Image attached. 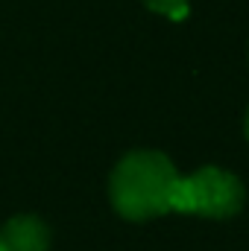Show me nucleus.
<instances>
[{
  "instance_id": "7ed1b4c3",
  "label": "nucleus",
  "mask_w": 249,
  "mask_h": 251,
  "mask_svg": "<svg viewBox=\"0 0 249 251\" xmlns=\"http://www.w3.org/2000/svg\"><path fill=\"white\" fill-rule=\"evenodd\" d=\"M0 240L6 243L9 251H47L50 249V228L32 213H18L3 225Z\"/></svg>"
},
{
  "instance_id": "423d86ee",
  "label": "nucleus",
  "mask_w": 249,
  "mask_h": 251,
  "mask_svg": "<svg viewBox=\"0 0 249 251\" xmlns=\"http://www.w3.org/2000/svg\"><path fill=\"white\" fill-rule=\"evenodd\" d=\"M0 251H9V249H6V243H3V240H0Z\"/></svg>"
},
{
  "instance_id": "20e7f679",
  "label": "nucleus",
  "mask_w": 249,
  "mask_h": 251,
  "mask_svg": "<svg viewBox=\"0 0 249 251\" xmlns=\"http://www.w3.org/2000/svg\"><path fill=\"white\" fill-rule=\"evenodd\" d=\"M153 12L167 15L170 21H182L187 15V0H144Z\"/></svg>"
},
{
  "instance_id": "f03ea898",
  "label": "nucleus",
  "mask_w": 249,
  "mask_h": 251,
  "mask_svg": "<svg viewBox=\"0 0 249 251\" xmlns=\"http://www.w3.org/2000/svg\"><path fill=\"white\" fill-rule=\"evenodd\" d=\"M244 184L238 176L220 167H202L193 176H179L170 210L185 216H205V219H229L244 207Z\"/></svg>"
},
{
  "instance_id": "f257e3e1",
  "label": "nucleus",
  "mask_w": 249,
  "mask_h": 251,
  "mask_svg": "<svg viewBox=\"0 0 249 251\" xmlns=\"http://www.w3.org/2000/svg\"><path fill=\"white\" fill-rule=\"evenodd\" d=\"M179 181L173 161L156 149L124 155L109 178L112 207L129 222H147L170 213V199Z\"/></svg>"
},
{
  "instance_id": "39448f33",
  "label": "nucleus",
  "mask_w": 249,
  "mask_h": 251,
  "mask_svg": "<svg viewBox=\"0 0 249 251\" xmlns=\"http://www.w3.org/2000/svg\"><path fill=\"white\" fill-rule=\"evenodd\" d=\"M244 131H247V140H249V111H247V120H244Z\"/></svg>"
}]
</instances>
